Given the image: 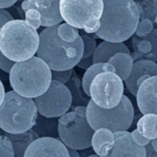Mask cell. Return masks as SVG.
Returning <instances> with one entry per match:
<instances>
[{"label":"cell","mask_w":157,"mask_h":157,"mask_svg":"<svg viewBox=\"0 0 157 157\" xmlns=\"http://www.w3.org/2000/svg\"><path fill=\"white\" fill-rule=\"evenodd\" d=\"M86 117L95 131L101 128L109 129L113 132L128 131L133 122L134 109L127 96H123L121 103L113 109L100 108L90 99L87 105Z\"/></svg>","instance_id":"ba28073f"},{"label":"cell","mask_w":157,"mask_h":157,"mask_svg":"<svg viewBox=\"0 0 157 157\" xmlns=\"http://www.w3.org/2000/svg\"><path fill=\"white\" fill-rule=\"evenodd\" d=\"M58 34L61 39L67 42L75 41L80 35L78 32V29L69 25L68 23H62L58 28Z\"/></svg>","instance_id":"d4e9b609"},{"label":"cell","mask_w":157,"mask_h":157,"mask_svg":"<svg viewBox=\"0 0 157 157\" xmlns=\"http://www.w3.org/2000/svg\"><path fill=\"white\" fill-rule=\"evenodd\" d=\"M134 2H136V3H141V2H143V1H144V0H133Z\"/></svg>","instance_id":"7bdbcfd3"},{"label":"cell","mask_w":157,"mask_h":157,"mask_svg":"<svg viewBox=\"0 0 157 157\" xmlns=\"http://www.w3.org/2000/svg\"><path fill=\"white\" fill-rule=\"evenodd\" d=\"M103 0H61L60 12L65 23L86 33H96L101 25Z\"/></svg>","instance_id":"52a82bcc"},{"label":"cell","mask_w":157,"mask_h":157,"mask_svg":"<svg viewBox=\"0 0 157 157\" xmlns=\"http://www.w3.org/2000/svg\"><path fill=\"white\" fill-rule=\"evenodd\" d=\"M132 43L134 50L132 56L134 62L143 59L157 62V29H155L144 37L133 36Z\"/></svg>","instance_id":"9a60e30c"},{"label":"cell","mask_w":157,"mask_h":157,"mask_svg":"<svg viewBox=\"0 0 157 157\" xmlns=\"http://www.w3.org/2000/svg\"><path fill=\"white\" fill-rule=\"evenodd\" d=\"M151 144H152V145H153L154 149H155V150L157 152V138L156 139H155V140H153V141L151 142Z\"/></svg>","instance_id":"ab89813d"},{"label":"cell","mask_w":157,"mask_h":157,"mask_svg":"<svg viewBox=\"0 0 157 157\" xmlns=\"http://www.w3.org/2000/svg\"><path fill=\"white\" fill-rule=\"evenodd\" d=\"M139 10L141 12V19L155 20L157 17V9L155 6L154 0H144L141 3H137Z\"/></svg>","instance_id":"484cf974"},{"label":"cell","mask_w":157,"mask_h":157,"mask_svg":"<svg viewBox=\"0 0 157 157\" xmlns=\"http://www.w3.org/2000/svg\"><path fill=\"white\" fill-rule=\"evenodd\" d=\"M25 20L37 29L41 26V15L36 9L32 8L25 11Z\"/></svg>","instance_id":"f1b7e54d"},{"label":"cell","mask_w":157,"mask_h":157,"mask_svg":"<svg viewBox=\"0 0 157 157\" xmlns=\"http://www.w3.org/2000/svg\"><path fill=\"white\" fill-rule=\"evenodd\" d=\"M131 133H132V137L133 141H134L138 145H140V146L145 147V146H147L149 144H151V142H152L151 140L147 139V138L144 137L143 134H141L140 132L138 131V129L133 130Z\"/></svg>","instance_id":"1f68e13d"},{"label":"cell","mask_w":157,"mask_h":157,"mask_svg":"<svg viewBox=\"0 0 157 157\" xmlns=\"http://www.w3.org/2000/svg\"><path fill=\"white\" fill-rule=\"evenodd\" d=\"M74 68L69 69V70H63V71H56V70H52V80L61 82L63 84H67L69 80L71 79L73 74H74Z\"/></svg>","instance_id":"4dcf8cb0"},{"label":"cell","mask_w":157,"mask_h":157,"mask_svg":"<svg viewBox=\"0 0 157 157\" xmlns=\"http://www.w3.org/2000/svg\"><path fill=\"white\" fill-rule=\"evenodd\" d=\"M24 157H70L67 146L59 139L40 137L27 149Z\"/></svg>","instance_id":"7c38bea8"},{"label":"cell","mask_w":157,"mask_h":157,"mask_svg":"<svg viewBox=\"0 0 157 157\" xmlns=\"http://www.w3.org/2000/svg\"><path fill=\"white\" fill-rule=\"evenodd\" d=\"M59 118H47L40 114L38 115L36 124L32 130L39 134L40 137H59Z\"/></svg>","instance_id":"d6986e66"},{"label":"cell","mask_w":157,"mask_h":157,"mask_svg":"<svg viewBox=\"0 0 157 157\" xmlns=\"http://www.w3.org/2000/svg\"><path fill=\"white\" fill-rule=\"evenodd\" d=\"M94 64V55H91L89 57L86 58H82L80 60V62L77 63L76 66H78L81 69H85L87 70L90 66H92Z\"/></svg>","instance_id":"e575fe53"},{"label":"cell","mask_w":157,"mask_h":157,"mask_svg":"<svg viewBox=\"0 0 157 157\" xmlns=\"http://www.w3.org/2000/svg\"><path fill=\"white\" fill-rule=\"evenodd\" d=\"M34 101L39 114L47 118H60L72 108L73 96L66 85L52 80L49 89Z\"/></svg>","instance_id":"30bf717a"},{"label":"cell","mask_w":157,"mask_h":157,"mask_svg":"<svg viewBox=\"0 0 157 157\" xmlns=\"http://www.w3.org/2000/svg\"><path fill=\"white\" fill-rule=\"evenodd\" d=\"M59 25L45 28L40 33V45L37 56L43 60L52 70L63 71L73 69L84 54V40L79 37L73 42H67L58 34Z\"/></svg>","instance_id":"7a4b0ae2"},{"label":"cell","mask_w":157,"mask_h":157,"mask_svg":"<svg viewBox=\"0 0 157 157\" xmlns=\"http://www.w3.org/2000/svg\"><path fill=\"white\" fill-rule=\"evenodd\" d=\"M87 106H75L59 118V138L69 148L82 151L92 147L95 130L86 117Z\"/></svg>","instance_id":"8992f818"},{"label":"cell","mask_w":157,"mask_h":157,"mask_svg":"<svg viewBox=\"0 0 157 157\" xmlns=\"http://www.w3.org/2000/svg\"><path fill=\"white\" fill-rule=\"evenodd\" d=\"M115 67L116 74L123 80L125 81L131 75L134 60L132 56V54H128L125 52H119L112 56L109 62Z\"/></svg>","instance_id":"ffe728a7"},{"label":"cell","mask_w":157,"mask_h":157,"mask_svg":"<svg viewBox=\"0 0 157 157\" xmlns=\"http://www.w3.org/2000/svg\"><path fill=\"white\" fill-rule=\"evenodd\" d=\"M155 22L157 24V17H156V18H155Z\"/></svg>","instance_id":"ee69618b"},{"label":"cell","mask_w":157,"mask_h":157,"mask_svg":"<svg viewBox=\"0 0 157 157\" xmlns=\"http://www.w3.org/2000/svg\"><path fill=\"white\" fill-rule=\"evenodd\" d=\"M87 157H100V155H97V154H93V155H88Z\"/></svg>","instance_id":"60d3db41"},{"label":"cell","mask_w":157,"mask_h":157,"mask_svg":"<svg viewBox=\"0 0 157 157\" xmlns=\"http://www.w3.org/2000/svg\"><path fill=\"white\" fill-rule=\"evenodd\" d=\"M154 4H155V8L157 9V0H154Z\"/></svg>","instance_id":"b9f144b4"},{"label":"cell","mask_w":157,"mask_h":157,"mask_svg":"<svg viewBox=\"0 0 157 157\" xmlns=\"http://www.w3.org/2000/svg\"><path fill=\"white\" fill-rule=\"evenodd\" d=\"M114 143L101 148L100 157H146V147L138 145L128 131L114 132Z\"/></svg>","instance_id":"8fae6325"},{"label":"cell","mask_w":157,"mask_h":157,"mask_svg":"<svg viewBox=\"0 0 157 157\" xmlns=\"http://www.w3.org/2000/svg\"><path fill=\"white\" fill-rule=\"evenodd\" d=\"M17 0H0V8H6L13 6Z\"/></svg>","instance_id":"8d00e7d4"},{"label":"cell","mask_w":157,"mask_h":157,"mask_svg":"<svg viewBox=\"0 0 157 157\" xmlns=\"http://www.w3.org/2000/svg\"><path fill=\"white\" fill-rule=\"evenodd\" d=\"M15 63H16V62H14V61L8 59V58H7L6 56H5L2 52L0 53V68H1L4 72L9 74V73L11 72L13 66L15 65Z\"/></svg>","instance_id":"d6a6232c"},{"label":"cell","mask_w":157,"mask_h":157,"mask_svg":"<svg viewBox=\"0 0 157 157\" xmlns=\"http://www.w3.org/2000/svg\"><path fill=\"white\" fill-rule=\"evenodd\" d=\"M61 0H25L21 4L24 11L36 9L41 15V26L48 28L60 25L63 18L60 12Z\"/></svg>","instance_id":"4fadbf2b"},{"label":"cell","mask_w":157,"mask_h":157,"mask_svg":"<svg viewBox=\"0 0 157 157\" xmlns=\"http://www.w3.org/2000/svg\"><path fill=\"white\" fill-rule=\"evenodd\" d=\"M154 23L151 19H141L140 23L138 25V28L136 29L135 35L138 37H144L148 34H150L154 30Z\"/></svg>","instance_id":"f546056e"},{"label":"cell","mask_w":157,"mask_h":157,"mask_svg":"<svg viewBox=\"0 0 157 157\" xmlns=\"http://www.w3.org/2000/svg\"><path fill=\"white\" fill-rule=\"evenodd\" d=\"M0 157H15L12 142L4 133L0 136Z\"/></svg>","instance_id":"83f0119b"},{"label":"cell","mask_w":157,"mask_h":157,"mask_svg":"<svg viewBox=\"0 0 157 157\" xmlns=\"http://www.w3.org/2000/svg\"><path fill=\"white\" fill-rule=\"evenodd\" d=\"M123 80L115 72L98 74L90 86V98L100 108L113 109L122 100Z\"/></svg>","instance_id":"9c48e42d"},{"label":"cell","mask_w":157,"mask_h":157,"mask_svg":"<svg viewBox=\"0 0 157 157\" xmlns=\"http://www.w3.org/2000/svg\"><path fill=\"white\" fill-rule=\"evenodd\" d=\"M38 115L34 98L8 91L0 104V127L7 133H23L34 127Z\"/></svg>","instance_id":"5b68a950"},{"label":"cell","mask_w":157,"mask_h":157,"mask_svg":"<svg viewBox=\"0 0 157 157\" xmlns=\"http://www.w3.org/2000/svg\"><path fill=\"white\" fill-rule=\"evenodd\" d=\"M103 72H115V67L109 63H94L87 70H86L82 79V87L85 94L88 98H90V86L93 79L98 74Z\"/></svg>","instance_id":"44dd1931"},{"label":"cell","mask_w":157,"mask_h":157,"mask_svg":"<svg viewBox=\"0 0 157 157\" xmlns=\"http://www.w3.org/2000/svg\"><path fill=\"white\" fill-rule=\"evenodd\" d=\"M146 147V157H157V152L154 149L152 144H149Z\"/></svg>","instance_id":"d590c367"},{"label":"cell","mask_w":157,"mask_h":157,"mask_svg":"<svg viewBox=\"0 0 157 157\" xmlns=\"http://www.w3.org/2000/svg\"><path fill=\"white\" fill-rule=\"evenodd\" d=\"M3 133L11 140L15 151V157H24L29 146L34 141L40 138L39 134L36 133L32 129L23 133L15 134V133H7L5 132H3Z\"/></svg>","instance_id":"ac0fdd59"},{"label":"cell","mask_w":157,"mask_h":157,"mask_svg":"<svg viewBox=\"0 0 157 157\" xmlns=\"http://www.w3.org/2000/svg\"><path fill=\"white\" fill-rule=\"evenodd\" d=\"M136 101L142 114L157 115V75L147 78L139 86Z\"/></svg>","instance_id":"5bb4252c"},{"label":"cell","mask_w":157,"mask_h":157,"mask_svg":"<svg viewBox=\"0 0 157 157\" xmlns=\"http://www.w3.org/2000/svg\"><path fill=\"white\" fill-rule=\"evenodd\" d=\"M144 75H157V63L155 62L146 59L134 62L132 73L130 76L125 80V85L129 92L135 98L139 89V86L137 85L138 80Z\"/></svg>","instance_id":"2e32d148"},{"label":"cell","mask_w":157,"mask_h":157,"mask_svg":"<svg viewBox=\"0 0 157 157\" xmlns=\"http://www.w3.org/2000/svg\"><path fill=\"white\" fill-rule=\"evenodd\" d=\"M75 72L74 71V76L71 77L69 82L66 84L68 88L70 89L72 96H73V107L75 106H87L89 103V100H87L86 98H85L81 93V82L79 81L78 77L75 75Z\"/></svg>","instance_id":"cb8c5ba5"},{"label":"cell","mask_w":157,"mask_h":157,"mask_svg":"<svg viewBox=\"0 0 157 157\" xmlns=\"http://www.w3.org/2000/svg\"><path fill=\"white\" fill-rule=\"evenodd\" d=\"M115 140L114 132L109 129L101 128L95 131L92 138V148L97 155H100L101 148L108 144H113Z\"/></svg>","instance_id":"603a6c76"},{"label":"cell","mask_w":157,"mask_h":157,"mask_svg":"<svg viewBox=\"0 0 157 157\" xmlns=\"http://www.w3.org/2000/svg\"><path fill=\"white\" fill-rule=\"evenodd\" d=\"M119 52H125L132 54L129 48L123 42H113L103 40L99 43L94 52V63H108L109 60Z\"/></svg>","instance_id":"e0dca14e"},{"label":"cell","mask_w":157,"mask_h":157,"mask_svg":"<svg viewBox=\"0 0 157 157\" xmlns=\"http://www.w3.org/2000/svg\"><path fill=\"white\" fill-rule=\"evenodd\" d=\"M13 19L14 18L12 15L7 10H6V8H0V28Z\"/></svg>","instance_id":"836d02e7"},{"label":"cell","mask_w":157,"mask_h":157,"mask_svg":"<svg viewBox=\"0 0 157 157\" xmlns=\"http://www.w3.org/2000/svg\"><path fill=\"white\" fill-rule=\"evenodd\" d=\"M68 148V151H69V155H70V157H81L80 154L77 152V150H75V149H72V148Z\"/></svg>","instance_id":"f35d334b"},{"label":"cell","mask_w":157,"mask_h":157,"mask_svg":"<svg viewBox=\"0 0 157 157\" xmlns=\"http://www.w3.org/2000/svg\"><path fill=\"white\" fill-rule=\"evenodd\" d=\"M10 86L17 94L36 98L43 95L52 82V69L40 57L17 62L9 73Z\"/></svg>","instance_id":"3957f363"},{"label":"cell","mask_w":157,"mask_h":157,"mask_svg":"<svg viewBox=\"0 0 157 157\" xmlns=\"http://www.w3.org/2000/svg\"><path fill=\"white\" fill-rule=\"evenodd\" d=\"M136 129L147 139L153 141L157 138V115L149 113L142 116L136 124Z\"/></svg>","instance_id":"7402d4cb"},{"label":"cell","mask_w":157,"mask_h":157,"mask_svg":"<svg viewBox=\"0 0 157 157\" xmlns=\"http://www.w3.org/2000/svg\"><path fill=\"white\" fill-rule=\"evenodd\" d=\"M40 34L23 19H13L0 28V52L14 62L26 61L37 53Z\"/></svg>","instance_id":"277c9868"},{"label":"cell","mask_w":157,"mask_h":157,"mask_svg":"<svg viewBox=\"0 0 157 157\" xmlns=\"http://www.w3.org/2000/svg\"><path fill=\"white\" fill-rule=\"evenodd\" d=\"M0 85H1V98H0V104L3 103V101L5 100V98H6V91H5V86H4V84L3 82H0Z\"/></svg>","instance_id":"74e56055"},{"label":"cell","mask_w":157,"mask_h":157,"mask_svg":"<svg viewBox=\"0 0 157 157\" xmlns=\"http://www.w3.org/2000/svg\"><path fill=\"white\" fill-rule=\"evenodd\" d=\"M104 11L100 28L95 33L99 39L123 42L132 37L141 19L138 5L133 0H103Z\"/></svg>","instance_id":"6da1fadb"},{"label":"cell","mask_w":157,"mask_h":157,"mask_svg":"<svg viewBox=\"0 0 157 157\" xmlns=\"http://www.w3.org/2000/svg\"><path fill=\"white\" fill-rule=\"evenodd\" d=\"M83 40H84V54H83V58H86L89 57L91 55H94V52H96V49L98 47V44H97L96 40L91 37L88 36L86 34V32H81L80 33Z\"/></svg>","instance_id":"4316f807"}]
</instances>
